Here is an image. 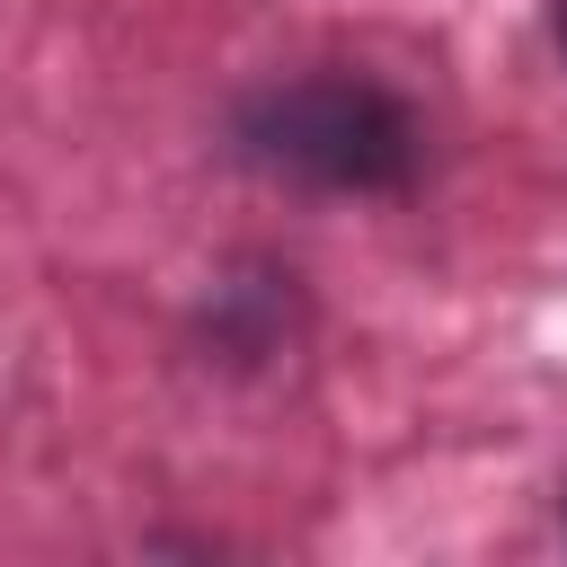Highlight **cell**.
<instances>
[{
	"label": "cell",
	"instance_id": "cell-1",
	"mask_svg": "<svg viewBox=\"0 0 567 567\" xmlns=\"http://www.w3.org/2000/svg\"><path fill=\"white\" fill-rule=\"evenodd\" d=\"M230 142L248 168L310 195H399L425 159V124L408 115V97H390L363 71H310V80L257 89Z\"/></svg>",
	"mask_w": 567,
	"mask_h": 567
},
{
	"label": "cell",
	"instance_id": "cell-2",
	"mask_svg": "<svg viewBox=\"0 0 567 567\" xmlns=\"http://www.w3.org/2000/svg\"><path fill=\"white\" fill-rule=\"evenodd\" d=\"M558 53H567V0H558Z\"/></svg>",
	"mask_w": 567,
	"mask_h": 567
}]
</instances>
